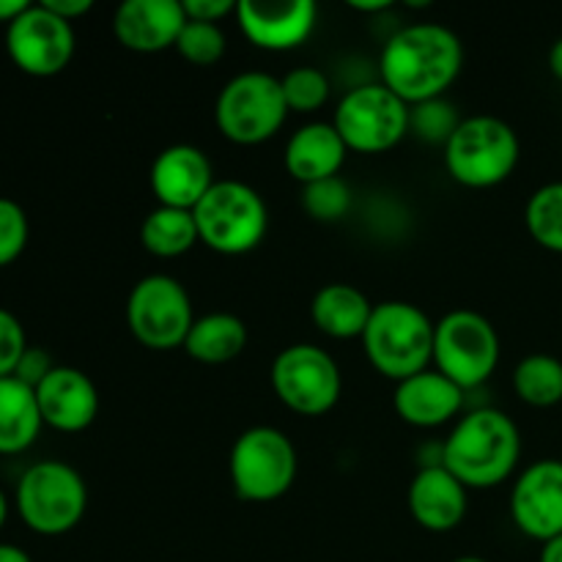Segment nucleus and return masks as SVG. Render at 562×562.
I'll list each match as a JSON object with an SVG mask.
<instances>
[{
	"mask_svg": "<svg viewBox=\"0 0 562 562\" xmlns=\"http://www.w3.org/2000/svg\"><path fill=\"white\" fill-rule=\"evenodd\" d=\"M464 66L459 33L439 22H415L387 38L379 55V75L406 104L445 97Z\"/></svg>",
	"mask_w": 562,
	"mask_h": 562,
	"instance_id": "nucleus-1",
	"label": "nucleus"
},
{
	"mask_svg": "<svg viewBox=\"0 0 562 562\" xmlns=\"http://www.w3.org/2000/svg\"><path fill=\"white\" fill-rule=\"evenodd\" d=\"M521 459L519 426L505 412L483 406L461 415L442 445L439 464L467 488H494L508 481Z\"/></svg>",
	"mask_w": 562,
	"mask_h": 562,
	"instance_id": "nucleus-2",
	"label": "nucleus"
},
{
	"mask_svg": "<svg viewBox=\"0 0 562 562\" xmlns=\"http://www.w3.org/2000/svg\"><path fill=\"white\" fill-rule=\"evenodd\" d=\"M434 329L437 324L423 307L390 300L373 307L360 340L368 362L398 384L434 366Z\"/></svg>",
	"mask_w": 562,
	"mask_h": 562,
	"instance_id": "nucleus-3",
	"label": "nucleus"
},
{
	"mask_svg": "<svg viewBox=\"0 0 562 562\" xmlns=\"http://www.w3.org/2000/svg\"><path fill=\"white\" fill-rule=\"evenodd\" d=\"M519 157V135L497 115H470L445 146L448 176L470 190H488L508 181Z\"/></svg>",
	"mask_w": 562,
	"mask_h": 562,
	"instance_id": "nucleus-4",
	"label": "nucleus"
},
{
	"mask_svg": "<svg viewBox=\"0 0 562 562\" xmlns=\"http://www.w3.org/2000/svg\"><path fill=\"white\" fill-rule=\"evenodd\" d=\"M198 239L220 256H245L256 250L269 228L267 201L250 184L217 179L203 201L192 209Z\"/></svg>",
	"mask_w": 562,
	"mask_h": 562,
	"instance_id": "nucleus-5",
	"label": "nucleus"
},
{
	"mask_svg": "<svg viewBox=\"0 0 562 562\" xmlns=\"http://www.w3.org/2000/svg\"><path fill=\"white\" fill-rule=\"evenodd\" d=\"M14 503L27 530L58 538L75 530L86 516L88 486L75 467L47 459L22 472Z\"/></svg>",
	"mask_w": 562,
	"mask_h": 562,
	"instance_id": "nucleus-6",
	"label": "nucleus"
},
{
	"mask_svg": "<svg viewBox=\"0 0 562 562\" xmlns=\"http://www.w3.org/2000/svg\"><path fill=\"white\" fill-rule=\"evenodd\" d=\"M296 448L274 426H252L239 434L228 456V475L236 497L267 505L291 492L296 481Z\"/></svg>",
	"mask_w": 562,
	"mask_h": 562,
	"instance_id": "nucleus-7",
	"label": "nucleus"
},
{
	"mask_svg": "<svg viewBox=\"0 0 562 562\" xmlns=\"http://www.w3.org/2000/svg\"><path fill=\"white\" fill-rule=\"evenodd\" d=\"M289 113L283 86L267 71H241L231 77L214 104L217 130L236 146L272 140L283 130Z\"/></svg>",
	"mask_w": 562,
	"mask_h": 562,
	"instance_id": "nucleus-8",
	"label": "nucleus"
},
{
	"mask_svg": "<svg viewBox=\"0 0 562 562\" xmlns=\"http://www.w3.org/2000/svg\"><path fill=\"white\" fill-rule=\"evenodd\" d=\"M499 366V335L477 311L445 313L434 329V368L461 390L488 382Z\"/></svg>",
	"mask_w": 562,
	"mask_h": 562,
	"instance_id": "nucleus-9",
	"label": "nucleus"
},
{
	"mask_svg": "<svg viewBox=\"0 0 562 562\" xmlns=\"http://www.w3.org/2000/svg\"><path fill=\"white\" fill-rule=\"evenodd\" d=\"M269 382L280 404L302 417L327 415L344 393L338 362L316 344H294L278 351Z\"/></svg>",
	"mask_w": 562,
	"mask_h": 562,
	"instance_id": "nucleus-10",
	"label": "nucleus"
},
{
	"mask_svg": "<svg viewBox=\"0 0 562 562\" xmlns=\"http://www.w3.org/2000/svg\"><path fill=\"white\" fill-rule=\"evenodd\" d=\"M333 124L349 151L382 154L409 135V104L382 82H368L340 99Z\"/></svg>",
	"mask_w": 562,
	"mask_h": 562,
	"instance_id": "nucleus-11",
	"label": "nucleus"
},
{
	"mask_svg": "<svg viewBox=\"0 0 562 562\" xmlns=\"http://www.w3.org/2000/svg\"><path fill=\"white\" fill-rule=\"evenodd\" d=\"M126 324L137 344L154 351L184 346L195 311L184 285L170 274H146L126 296Z\"/></svg>",
	"mask_w": 562,
	"mask_h": 562,
	"instance_id": "nucleus-12",
	"label": "nucleus"
},
{
	"mask_svg": "<svg viewBox=\"0 0 562 562\" xmlns=\"http://www.w3.org/2000/svg\"><path fill=\"white\" fill-rule=\"evenodd\" d=\"M5 49L25 75L55 77L75 55V27L44 3H27V9L5 25Z\"/></svg>",
	"mask_w": 562,
	"mask_h": 562,
	"instance_id": "nucleus-13",
	"label": "nucleus"
},
{
	"mask_svg": "<svg viewBox=\"0 0 562 562\" xmlns=\"http://www.w3.org/2000/svg\"><path fill=\"white\" fill-rule=\"evenodd\" d=\"M510 519L521 536L549 543L562 536V461L541 459L519 472L510 488Z\"/></svg>",
	"mask_w": 562,
	"mask_h": 562,
	"instance_id": "nucleus-14",
	"label": "nucleus"
},
{
	"mask_svg": "<svg viewBox=\"0 0 562 562\" xmlns=\"http://www.w3.org/2000/svg\"><path fill=\"white\" fill-rule=\"evenodd\" d=\"M234 16L252 47L285 53L311 38L318 9L313 0H239Z\"/></svg>",
	"mask_w": 562,
	"mask_h": 562,
	"instance_id": "nucleus-15",
	"label": "nucleus"
},
{
	"mask_svg": "<svg viewBox=\"0 0 562 562\" xmlns=\"http://www.w3.org/2000/svg\"><path fill=\"white\" fill-rule=\"evenodd\" d=\"M214 168L206 154L190 143L162 148L148 170V184L159 206L192 212L214 187Z\"/></svg>",
	"mask_w": 562,
	"mask_h": 562,
	"instance_id": "nucleus-16",
	"label": "nucleus"
},
{
	"mask_svg": "<svg viewBox=\"0 0 562 562\" xmlns=\"http://www.w3.org/2000/svg\"><path fill=\"white\" fill-rule=\"evenodd\" d=\"M184 25L181 0H124L113 14V33L121 47L140 55L176 47Z\"/></svg>",
	"mask_w": 562,
	"mask_h": 562,
	"instance_id": "nucleus-17",
	"label": "nucleus"
},
{
	"mask_svg": "<svg viewBox=\"0 0 562 562\" xmlns=\"http://www.w3.org/2000/svg\"><path fill=\"white\" fill-rule=\"evenodd\" d=\"M44 426L60 434H80L97 420L99 393L88 373L71 366H55L36 387Z\"/></svg>",
	"mask_w": 562,
	"mask_h": 562,
	"instance_id": "nucleus-18",
	"label": "nucleus"
},
{
	"mask_svg": "<svg viewBox=\"0 0 562 562\" xmlns=\"http://www.w3.org/2000/svg\"><path fill=\"white\" fill-rule=\"evenodd\" d=\"M467 492L470 488L453 472L442 464H428L412 477L406 505L423 530L453 532L467 516Z\"/></svg>",
	"mask_w": 562,
	"mask_h": 562,
	"instance_id": "nucleus-19",
	"label": "nucleus"
},
{
	"mask_svg": "<svg viewBox=\"0 0 562 562\" xmlns=\"http://www.w3.org/2000/svg\"><path fill=\"white\" fill-rule=\"evenodd\" d=\"M393 406L406 426L439 428L461 412L464 390L442 376L437 368H428L395 384Z\"/></svg>",
	"mask_w": 562,
	"mask_h": 562,
	"instance_id": "nucleus-20",
	"label": "nucleus"
},
{
	"mask_svg": "<svg viewBox=\"0 0 562 562\" xmlns=\"http://www.w3.org/2000/svg\"><path fill=\"white\" fill-rule=\"evenodd\" d=\"M346 154L349 148L333 121H311L289 137L283 159L291 179L305 187L329 176H340Z\"/></svg>",
	"mask_w": 562,
	"mask_h": 562,
	"instance_id": "nucleus-21",
	"label": "nucleus"
},
{
	"mask_svg": "<svg viewBox=\"0 0 562 562\" xmlns=\"http://www.w3.org/2000/svg\"><path fill=\"white\" fill-rule=\"evenodd\" d=\"M373 302L368 300L366 291L351 283H329L322 285L313 296L311 318L316 329H322L327 338L335 340H360L371 322Z\"/></svg>",
	"mask_w": 562,
	"mask_h": 562,
	"instance_id": "nucleus-22",
	"label": "nucleus"
},
{
	"mask_svg": "<svg viewBox=\"0 0 562 562\" xmlns=\"http://www.w3.org/2000/svg\"><path fill=\"white\" fill-rule=\"evenodd\" d=\"M42 426L36 390L16 376L0 379V456L25 453L38 439Z\"/></svg>",
	"mask_w": 562,
	"mask_h": 562,
	"instance_id": "nucleus-23",
	"label": "nucleus"
},
{
	"mask_svg": "<svg viewBox=\"0 0 562 562\" xmlns=\"http://www.w3.org/2000/svg\"><path fill=\"white\" fill-rule=\"evenodd\" d=\"M181 349L203 366H225L247 349V327L234 313H206L195 318Z\"/></svg>",
	"mask_w": 562,
	"mask_h": 562,
	"instance_id": "nucleus-24",
	"label": "nucleus"
},
{
	"mask_svg": "<svg viewBox=\"0 0 562 562\" xmlns=\"http://www.w3.org/2000/svg\"><path fill=\"white\" fill-rule=\"evenodd\" d=\"M198 225L192 212L157 206L140 223L143 250L157 258H179L198 245Z\"/></svg>",
	"mask_w": 562,
	"mask_h": 562,
	"instance_id": "nucleus-25",
	"label": "nucleus"
},
{
	"mask_svg": "<svg viewBox=\"0 0 562 562\" xmlns=\"http://www.w3.org/2000/svg\"><path fill=\"white\" fill-rule=\"evenodd\" d=\"M514 393L536 409L562 406V360L552 355H527L514 368Z\"/></svg>",
	"mask_w": 562,
	"mask_h": 562,
	"instance_id": "nucleus-26",
	"label": "nucleus"
},
{
	"mask_svg": "<svg viewBox=\"0 0 562 562\" xmlns=\"http://www.w3.org/2000/svg\"><path fill=\"white\" fill-rule=\"evenodd\" d=\"M527 234L538 247L562 256V181L538 187L525 206Z\"/></svg>",
	"mask_w": 562,
	"mask_h": 562,
	"instance_id": "nucleus-27",
	"label": "nucleus"
},
{
	"mask_svg": "<svg viewBox=\"0 0 562 562\" xmlns=\"http://www.w3.org/2000/svg\"><path fill=\"white\" fill-rule=\"evenodd\" d=\"M461 121L464 119L459 115V108L445 97L409 104V132H415V137H420L423 143L445 148Z\"/></svg>",
	"mask_w": 562,
	"mask_h": 562,
	"instance_id": "nucleus-28",
	"label": "nucleus"
},
{
	"mask_svg": "<svg viewBox=\"0 0 562 562\" xmlns=\"http://www.w3.org/2000/svg\"><path fill=\"white\" fill-rule=\"evenodd\" d=\"M291 113H318L329 99V77L318 66H296L280 80Z\"/></svg>",
	"mask_w": 562,
	"mask_h": 562,
	"instance_id": "nucleus-29",
	"label": "nucleus"
},
{
	"mask_svg": "<svg viewBox=\"0 0 562 562\" xmlns=\"http://www.w3.org/2000/svg\"><path fill=\"white\" fill-rule=\"evenodd\" d=\"M302 209L318 223H338L351 209V187L340 176L302 187Z\"/></svg>",
	"mask_w": 562,
	"mask_h": 562,
	"instance_id": "nucleus-30",
	"label": "nucleus"
},
{
	"mask_svg": "<svg viewBox=\"0 0 562 562\" xmlns=\"http://www.w3.org/2000/svg\"><path fill=\"white\" fill-rule=\"evenodd\" d=\"M176 49L192 66H212L225 55V33L223 27L212 25V22L187 20Z\"/></svg>",
	"mask_w": 562,
	"mask_h": 562,
	"instance_id": "nucleus-31",
	"label": "nucleus"
},
{
	"mask_svg": "<svg viewBox=\"0 0 562 562\" xmlns=\"http://www.w3.org/2000/svg\"><path fill=\"white\" fill-rule=\"evenodd\" d=\"M31 225L25 209L11 198H0V269L14 263L25 252Z\"/></svg>",
	"mask_w": 562,
	"mask_h": 562,
	"instance_id": "nucleus-32",
	"label": "nucleus"
},
{
	"mask_svg": "<svg viewBox=\"0 0 562 562\" xmlns=\"http://www.w3.org/2000/svg\"><path fill=\"white\" fill-rule=\"evenodd\" d=\"M27 351L25 329H22L20 318L0 307V379L14 376L16 366H20L22 355Z\"/></svg>",
	"mask_w": 562,
	"mask_h": 562,
	"instance_id": "nucleus-33",
	"label": "nucleus"
},
{
	"mask_svg": "<svg viewBox=\"0 0 562 562\" xmlns=\"http://www.w3.org/2000/svg\"><path fill=\"white\" fill-rule=\"evenodd\" d=\"M55 368V362L49 360V355L44 349H36V346H27V351L22 355L20 366H16L14 376L20 379V382H25L27 387L36 390L38 384L44 382V376H47L49 371Z\"/></svg>",
	"mask_w": 562,
	"mask_h": 562,
	"instance_id": "nucleus-34",
	"label": "nucleus"
},
{
	"mask_svg": "<svg viewBox=\"0 0 562 562\" xmlns=\"http://www.w3.org/2000/svg\"><path fill=\"white\" fill-rule=\"evenodd\" d=\"M236 3H239V0H184V14L187 20L220 25L223 16L236 14Z\"/></svg>",
	"mask_w": 562,
	"mask_h": 562,
	"instance_id": "nucleus-35",
	"label": "nucleus"
},
{
	"mask_svg": "<svg viewBox=\"0 0 562 562\" xmlns=\"http://www.w3.org/2000/svg\"><path fill=\"white\" fill-rule=\"evenodd\" d=\"M42 3L66 22H75L77 16L88 14L93 9L91 0H42Z\"/></svg>",
	"mask_w": 562,
	"mask_h": 562,
	"instance_id": "nucleus-36",
	"label": "nucleus"
},
{
	"mask_svg": "<svg viewBox=\"0 0 562 562\" xmlns=\"http://www.w3.org/2000/svg\"><path fill=\"white\" fill-rule=\"evenodd\" d=\"M27 9V0H0V22H14Z\"/></svg>",
	"mask_w": 562,
	"mask_h": 562,
	"instance_id": "nucleus-37",
	"label": "nucleus"
},
{
	"mask_svg": "<svg viewBox=\"0 0 562 562\" xmlns=\"http://www.w3.org/2000/svg\"><path fill=\"white\" fill-rule=\"evenodd\" d=\"M0 562H33L25 549L14 547V543H0Z\"/></svg>",
	"mask_w": 562,
	"mask_h": 562,
	"instance_id": "nucleus-38",
	"label": "nucleus"
},
{
	"mask_svg": "<svg viewBox=\"0 0 562 562\" xmlns=\"http://www.w3.org/2000/svg\"><path fill=\"white\" fill-rule=\"evenodd\" d=\"M538 562H562V536L554 538V541L543 543L541 560Z\"/></svg>",
	"mask_w": 562,
	"mask_h": 562,
	"instance_id": "nucleus-39",
	"label": "nucleus"
},
{
	"mask_svg": "<svg viewBox=\"0 0 562 562\" xmlns=\"http://www.w3.org/2000/svg\"><path fill=\"white\" fill-rule=\"evenodd\" d=\"M549 69H552V75L562 82V36L552 44V49H549Z\"/></svg>",
	"mask_w": 562,
	"mask_h": 562,
	"instance_id": "nucleus-40",
	"label": "nucleus"
},
{
	"mask_svg": "<svg viewBox=\"0 0 562 562\" xmlns=\"http://www.w3.org/2000/svg\"><path fill=\"white\" fill-rule=\"evenodd\" d=\"M349 5H351V9H355V11H371V14H373V11L390 9L387 0H371V3H349Z\"/></svg>",
	"mask_w": 562,
	"mask_h": 562,
	"instance_id": "nucleus-41",
	"label": "nucleus"
},
{
	"mask_svg": "<svg viewBox=\"0 0 562 562\" xmlns=\"http://www.w3.org/2000/svg\"><path fill=\"white\" fill-rule=\"evenodd\" d=\"M5 519H9V499H5L3 488H0V530H3Z\"/></svg>",
	"mask_w": 562,
	"mask_h": 562,
	"instance_id": "nucleus-42",
	"label": "nucleus"
},
{
	"mask_svg": "<svg viewBox=\"0 0 562 562\" xmlns=\"http://www.w3.org/2000/svg\"><path fill=\"white\" fill-rule=\"evenodd\" d=\"M453 562H488V560H483V558H475V554H467V558H456Z\"/></svg>",
	"mask_w": 562,
	"mask_h": 562,
	"instance_id": "nucleus-43",
	"label": "nucleus"
}]
</instances>
